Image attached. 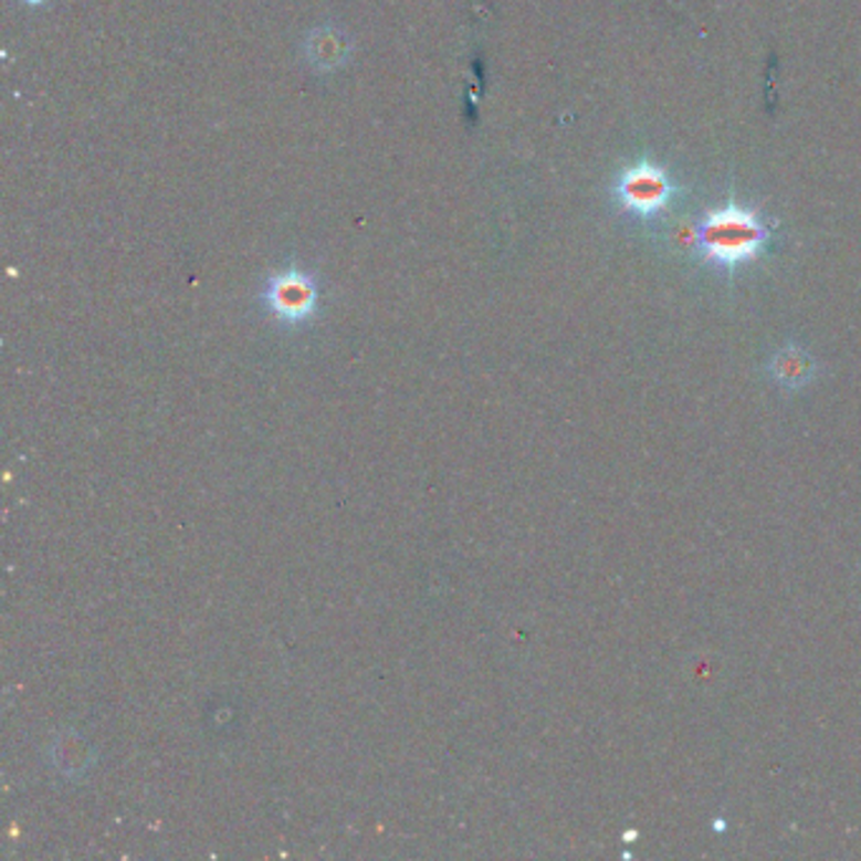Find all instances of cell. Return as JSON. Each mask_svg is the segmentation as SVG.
Here are the masks:
<instances>
[{
  "label": "cell",
  "mask_w": 861,
  "mask_h": 861,
  "mask_svg": "<svg viewBox=\"0 0 861 861\" xmlns=\"http://www.w3.org/2000/svg\"><path fill=\"white\" fill-rule=\"evenodd\" d=\"M774 220L731 198L700 218L692 253L707 269L733 276L745 265L760 261L774 248Z\"/></svg>",
  "instance_id": "1"
},
{
  "label": "cell",
  "mask_w": 861,
  "mask_h": 861,
  "mask_svg": "<svg viewBox=\"0 0 861 861\" xmlns=\"http://www.w3.org/2000/svg\"><path fill=\"white\" fill-rule=\"evenodd\" d=\"M680 195L682 188L674 182V177L650 159H639V162L621 167L615 185H611V198H615L619 210L632 220H639V223H652V220L662 218Z\"/></svg>",
  "instance_id": "2"
},
{
  "label": "cell",
  "mask_w": 861,
  "mask_h": 861,
  "mask_svg": "<svg viewBox=\"0 0 861 861\" xmlns=\"http://www.w3.org/2000/svg\"><path fill=\"white\" fill-rule=\"evenodd\" d=\"M263 304L283 324H304L316 314V281L311 273L301 269L281 271L265 283Z\"/></svg>",
  "instance_id": "3"
},
{
  "label": "cell",
  "mask_w": 861,
  "mask_h": 861,
  "mask_svg": "<svg viewBox=\"0 0 861 861\" xmlns=\"http://www.w3.org/2000/svg\"><path fill=\"white\" fill-rule=\"evenodd\" d=\"M816 361L806 354L801 346H786L774 359H770V375L786 387H804L813 379Z\"/></svg>",
  "instance_id": "4"
},
{
  "label": "cell",
  "mask_w": 861,
  "mask_h": 861,
  "mask_svg": "<svg viewBox=\"0 0 861 861\" xmlns=\"http://www.w3.org/2000/svg\"><path fill=\"white\" fill-rule=\"evenodd\" d=\"M346 43L339 35V31L334 29H318L311 33L308 39V59L316 69H334L342 66V61L346 59Z\"/></svg>",
  "instance_id": "5"
},
{
  "label": "cell",
  "mask_w": 861,
  "mask_h": 861,
  "mask_svg": "<svg viewBox=\"0 0 861 861\" xmlns=\"http://www.w3.org/2000/svg\"><path fill=\"white\" fill-rule=\"evenodd\" d=\"M25 3H29V6H41V3H46V0H25Z\"/></svg>",
  "instance_id": "6"
}]
</instances>
